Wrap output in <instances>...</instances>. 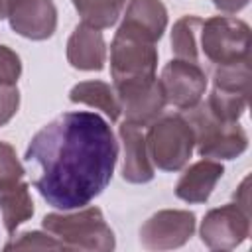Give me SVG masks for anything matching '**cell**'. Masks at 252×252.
<instances>
[{
  "mask_svg": "<svg viewBox=\"0 0 252 252\" xmlns=\"http://www.w3.org/2000/svg\"><path fill=\"white\" fill-rule=\"evenodd\" d=\"M67 61L81 71H100L106 61V43L102 32L79 24L67 41Z\"/></svg>",
  "mask_w": 252,
  "mask_h": 252,
  "instance_id": "cell-13",
  "label": "cell"
},
{
  "mask_svg": "<svg viewBox=\"0 0 252 252\" xmlns=\"http://www.w3.org/2000/svg\"><path fill=\"white\" fill-rule=\"evenodd\" d=\"M197 144L201 158L211 159H234L248 148V136L238 122H228L213 114L205 100L185 110L183 116Z\"/></svg>",
  "mask_w": 252,
  "mask_h": 252,
  "instance_id": "cell-4",
  "label": "cell"
},
{
  "mask_svg": "<svg viewBox=\"0 0 252 252\" xmlns=\"http://www.w3.org/2000/svg\"><path fill=\"white\" fill-rule=\"evenodd\" d=\"M69 100L94 106V108L102 110L112 122L118 120L120 114H122L118 96L114 93V87H110V85H106L102 81H83V83H77L71 89V93H69Z\"/></svg>",
  "mask_w": 252,
  "mask_h": 252,
  "instance_id": "cell-16",
  "label": "cell"
},
{
  "mask_svg": "<svg viewBox=\"0 0 252 252\" xmlns=\"http://www.w3.org/2000/svg\"><path fill=\"white\" fill-rule=\"evenodd\" d=\"M0 213H2L4 228L10 234H14V230L22 222L32 219V215H33V201H32L30 187H28L26 181H22L14 189H10V191L0 195Z\"/></svg>",
  "mask_w": 252,
  "mask_h": 252,
  "instance_id": "cell-17",
  "label": "cell"
},
{
  "mask_svg": "<svg viewBox=\"0 0 252 252\" xmlns=\"http://www.w3.org/2000/svg\"><path fill=\"white\" fill-rule=\"evenodd\" d=\"M124 22L158 41L167 26V10L161 0H130Z\"/></svg>",
  "mask_w": 252,
  "mask_h": 252,
  "instance_id": "cell-15",
  "label": "cell"
},
{
  "mask_svg": "<svg viewBox=\"0 0 252 252\" xmlns=\"http://www.w3.org/2000/svg\"><path fill=\"white\" fill-rule=\"evenodd\" d=\"M24 175L26 171L16 156V150L8 142L0 140V195L20 185L24 181Z\"/></svg>",
  "mask_w": 252,
  "mask_h": 252,
  "instance_id": "cell-21",
  "label": "cell"
},
{
  "mask_svg": "<svg viewBox=\"0 0 252 252\" xmlns=\"http://www.w3.org/2000/svg\"><path fill=\"white\" fill-rule=\"evenodd\" d=\"M18 2H20V0H0V20L8 18L10 12L14 10V6H16Z\"/></svg>",
  "mask_w": 252,
  "mask_h": 252,
  "instance_id": "cell-27",
  "label": "cell"
},
{
  "mask_svg": "<svg viewBox=\"0 0 252 252\" xmlns=\"http://www.w3.org/2000/svg\"><path fill=\"white\" fill-rule=\"evenodd\" d=\"M248 93H238V91H222V89H215L211 91V94L207 96V106L213 110V114H217L222 120L228 122H238L240 116L244 114L246 106H248Z\"/></svg>",
  "mask_w": 252,
  "mask_h": 252,
  "instance_id": "cell-20",
  "label": "cell"
},
{
  "mask_svg": "<svg viewBox=\"0 0 252 252\" xmlns=\"http://www.w3.org/2000/svg\"><path fill=\"white\" fill-rule=\"evenodd\" d=\"M250 234V211L238 203L211 209L201 222V240L211 250H232Z\"/></svg>",
  "mask_w": 252,
  "mask_h": 252,
  "instance_id": "cell-7",
  "label": "cell"
},
{
  "mask_svg": "<svg viewBox=\"0 0 252 252\" xmlns=\"http://www.w3.org/2000/svg\"><path fill=\"white\" fill-rule=\"evenodd\" d=\"M222 173H224V167L220 161L203 158L179 177L175 185V195L185 203H205L211 197Z\"/></svg>",
  "mask_w": 252,
  "mask_h": 252,
  "instance_id": "cell-14",
  "label": "cell"
},
{
  "mask_svg": "<svg viewBox=\"0 0 252 252\" xmlns=\"http://www.w3.org/2000/svg\"><path fill=\"white\" fill-rule=\"evenodd\" d=\"M45 232L57 238L65 250H112L114 232L98 207H81L77 213H51L41 220Z\"/></svg>",
  "mask_w": 252,
  "mask_h": 252,
  "instance_id": "cell-3",
  "label": "cell"
},
{
  "mask_svg": "<svg viewBox=\"0 0 252 252\" xmlns=\"http://www.w3.org/2000/svg\"><path fill=\"white\" fill-rule=\"evenodd\" d=\"M250 0H213V4L220 10V12H226V14H236L240 12L242 8H246Z\"/></svg>",
  "mask_w": 252,
  "mask_h": 252,
  "instance_id": "cell-25",
  "label": "cell"
},
{
  "mask_svg": "<svg viewBox=\"0 0 252 252\" xmlns=\"http://www.w3.org/2000/svg\"><path fill=\"white\" fill-rule=\"evenodd\" d=\"M159 85L165 102L173 104L175 108L187 110L201 102L207 91V71L197 63L173 59L163 67Z\"/></svg>",
  "mask_w": 252,
  "mask_h": 252,
  "instance_id": "cell-8",
  "label": "cell"
},
{
  "mask_svg": "<svg viewBox=\"0 0 252 252\" xmlns=\"http://www.w3.org/2000/svg\"><path fill=\"white\" fill-rule=\"evenodd\" d=\"M195 232L191 211L163 209L152 215L140 228V242L148 250H169L183 246Z\"/></svg>",
  "mask_w": 252,
  "mask_h": 252,
  "instance_id": "cell-9",
  "label": "cell"
},
{
  "mask_svg": "<svg viewBox=\"0 0 252 252\" xmlns=\"http://www.w3.org/2000/svg\"><path fill=\"white\" fill-rule=\"evenodd\" d=\"M248 177H244L242 179V183L238 185V189H236V193H234V203H238L242 209H246V211H250V197H248Z\"/></svg>",
  "mask_w": 252,
  "mask_h": 252,
  "instance_id": "cell-26",
  "label": "cell"
},
{
  "mask_svg": "<svg viewBox=\"0 0 252 252\" xmlns=\"http://www.w3.org/2000/svg\"><path fill=\"white\" fill-rule=\"evenodd\" d=\"M65 250V246L53 238L49 232H39V230H28L22 232L18 238L10 240L4 250Z\"/></svg>",
  "mask_w": 252,
  "mask_h": 252,
  "instance_id": "cell-22",
  "label": "cell"
},
{
  "mask_svg": "<svg viewBox=\"0 0 252 252\" xmlns=\"http://www.w3.org/2000/svg\"><path fill=\"white\" fill-rule=\"evenodd\" d=\"M195 138L189 122L179 114L156 118L146 134V150L152 165L163 171L181 169L193 154Z\"/></svg>",
  "mask_w": 252,
  "mask_h": 252,
  "instance_id": "cell-6",
  "label": "cell"
},
{
  "mask_svg": "<svg viewBox=\"0 0 252 252\" xmlns=\"http://www.w3.org/2000/svg\"><path fill=\"white\" fill-rule=\"evenodd\" d=\"M203 20L197 16H183L175 22L171 32V49L175 59L199 63V30Z\"/></svg>",
  "mask_w": 252,
  "mask_h": 252,
  "instance_id": "cell-18",
  "label": "cell"
},
{
  "mask_svg": "<svg viewBox=\"0 0 252 252\" xmlns=\"http://www.w3.org/2000/svg\"><path fill=\"white\" fill-rule=\"evenodd\" d=\"M8 20L18 35L41 41L51 37L57 28V8L53 0H20Z\"/></svg>",
  "mask_w": 252,
  "mask_h": 252,
  "instance_id": "cell-11",
  "label": "cell"
},
{
  "mask_svg": "<svg viewBox=\"0 0 252 252\" xmlns=\"http://www.w3.org/2000/svg\"><path fill=\"white\" fill-rule=\"evenodd\" d=\"M114 93L126 122L136 126H150L165 106V96L158 77L118 85L114 87Z\"/></svg>",
  "mask_w": 252,
  "mask_h": 252,
  "instance_id": "cell-10",
  "label": "cell"
},
{
  "mask_svg": "<svg viewBox=\"0 0 252 252\" xmlns=\"http://www.w3.org/2000/svg\"><path fill=\"white\" fill-rule=\"evenodd\" d=\"M118 146L110 124L94 112H65L45 124L30 142L26 161L33 185L55 209L89 205L112 179Z\"/></svg>",
  "mask_w": 252,
  "mask_h": 252,
  "instance_id": "cell-1",
  "label": "cell"
},
{
  "mask_svg": "<svg viewBox=\"0 0 252 252\" xmlns=\"http://www.w3.org/2000/svg\"><path fill=\"white\" fill-rule=\"evenodd\" d=\"M120 140L124 150V161H122V177L128 183H148L154 179V165L148 158L146 150V134L142 132V126H136L132 122L120 124Z\"/></svg>",
  "mask_w": 252,
  "mask_h": 252,
  "instance_id": "cell-12",
  "label": "cell"
},
{
  "mask_svg": "<svg viewBox=\"0 0 252 252\" xmlns=\"http://www.w3.org/2000/svg\"><path fill=\"white\" fill-rule=\"evenodd\" d=\"M156 41L138 28L122 22L110 43V75L114 87L156 77Z\"/></svg>",
  "mask_w": 252,
  "mask_h": 252,
  "instance_id": "cell-5",
  "label": "cell"
},
{
  "mask_svg": "<svg viewBox=\"0 0 252 252\" xmlns=\"http://www.w3.org/2000/svg\"><path fill=\"white\" fill-rule=\"evenodd\" d=\"M250 61V28L232 16L203 20L199 30V63L205 69Z\"/></svg>",
  "mask_w": 252,
  "mask_h": 252,
  "instance_id": "cell-2",
  "label": "cell"
},
{
  "mask_svg": "<svg viewBox=\"0 0 252 252\" xmlns=\"http://www.w3.org/2000/svg\"><path fill=\"white\" fill-rule=\"evenodd\" d=\"M22 75V63L16 51L0 45V85H16Z\"/></svg>",
  "mask_w": 252,
  "mask_h": 252,
  "instance_id": "cell-23",
  "label": "cell"
},
{
  "mask_svg": "<svg viewBox=\"0 0 252 252\" xmlns=\"http://www.w3.org/2000/svg\"><path fill=\"white\" fill-rule=\"evenodd\" d=\"M20 106V91L16 85H0V126H4Z\"/></svg>",
  "mask_w": 252,
  "mask_h": 252,
  "instance_id": "cell-24",
  "label": "cell"
},
{
  "mask_svg": "<svg viewBox=\"0 0 252 252\" xmlns=\"http://www.w3.org/2000/svg\"><path fill=\"white\" fill-rule=\"evenodd\" d=\"M79 16L83 18V24L106 30L116 24V20L122 14V8L126 6V0H71Z\"/></svg>",
  "mask_w": 252,
  "mask_h": 252,
  "instance_id": "cell-19",
  "label": "cell"
}]
</instances>
